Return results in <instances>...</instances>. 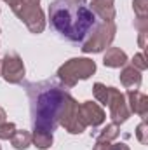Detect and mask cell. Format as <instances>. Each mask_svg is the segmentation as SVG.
<instances>
[{"mask_svg":"<svg viewBox=\"0 0 148 150\" xmlns=\"http://www.w3.org/2000/svg\"><path fill=\"white\" fill-rule=\"evenodd\" d=\"M5 117H7V115H5V110L0 107V124H2V122H5Z\"/></svg>","mask_w":148,"mask_h":150,"instance_id":"603a6c76","label":"cell"},{"mask_svg":"<svg viewBox=\"0 0 148 150\" xmlns=\"http://www.w3.org/2000/svg\"><path fill=\"white\" fill-rule=\"evenodd\" d=\"M32 142L35 143V147L38 149H47V147H51L52 145V134L51 133H33L32 134Z\"/></svg>","mask_w":148,"mask_h":150,"instance_id":"5bb4252c","label":"cell"},{"mask_svg":"<svg viewBox=\"0 0 148 150\" xmlns=\"http://www.w3.org/2000/svg\"><path fill=\"white\" fill-rule=\"evenodd\" d=\"M115 23L113 21H101L98 25V28L94 30V33L82 44V51L84 52H101L103 49H106L115 38Z\"/></svg>","mask_w":148,"mask_h":150,"instance_id":"5b68a950","label":"cell"},{"mask_svg":"<svg viewBox=\"0 0 148 150\" xmlns=\"http://www.w3.org/2000/svg\"><path fill=\"white\" fill-rule=\"evenodd\" d=\"M89 7L92 9L96 18L101 21H113V18H115L113 0H92L89 4Z\"/></svg>","mask_w":148,"mask_h":150,"instance_id":"9c48e42d","label":"cell"},{"mask_svg":"<svg viewBox=\"0 0 148 150\" xmlns=\"http://www.w3.org/2000/svg\"><path fill=\"white\" fill-rule=\"evenodd\" d=\"M120 82L129 87V91H136L141 86V74L138 68H134L132 65L124 67V70L120 72Z\"/></svg>","mask_w":148,"mask_h":150,"instance_id":"8fae6325","label":"cell"},{"mask_svg":"<svg viewBox=\"0 0 148 150\" xmlns=\"http://www.w3.org/2000/svg\"><path fill=\"white\" fill-rule=\"evenodd\" d=\"M96 72V63L89 58H73L59 67L58 77L65 84V87H73L78 80L89 79Z\"/></svg>","mask_w":148,"mask_h":150,"instance_id":"277c9868","label":"cell"},{"mask_svg":"<svg viewBox=\"0 0 148 150\" xmlns=\"http://www.w3.org/2000/svg\"><path fill=\"white\" fill-rule=\"evenodd\" d=\"M106 107L110 108V115L113 119L115 124H122L129 119L131 110L125 103V96L115 89V87H108V101H106Z\"/></svg>","mask_w":148,"mask_h":150,"instance_id":"52a82bcc","label":"cell"},{"mask_svg":"<svg viewBox=\"0 0 148 150\" xmlns=\"http://www.w3.org/2000/svg\"><path fill=\"white\" fill-rule=\"evenodd\" d=\"M136 136H138V140L143 143V145H147V120H143L140 126H138V129H136Z\"/></svg>","mask_w":148,"mask_h":150,"instance_id":"ffe728a7","label":"cell"},{"mask_svg":"<svg viewBox=\"0 0 148 150\" xmlns=\"http://www.w3.org/2000/svg\"><path fill=\"white\" fill-rule=\"evenodd\" d=\"M78 112H80V119H82V122H84L85 127H87V126L96 127V126H99V124L105 120V112H103V108H101L98 103H92V101L82 103L80 108H78Z\"/></svg>","mask_w":148,"mask_h":150,"instance_id":"ba28073f","label":"cell"},{"mask_svg":"<svg viewBox=\"0 0 148 150\" xmlns=\"http://www.w3.org/2000/svg\"><path fill=\"white\" fill-rule=\"evenodd\" d=\"M16 131V124L12 122H2L0 124V140H11V136Z\"/></svg>","mask_w":148,"mask_h":150,"instance_id":"e0dca14e","label":"cell"},{"mask_svg":"<svg viewBox=\"0 0 148 150\" xmlns=\"http://www.w3.org/2000/svg\"><path fill=\"white\" fill-rule=\"evenodd\" d=\"M0 65H2V59H0Z\"/></svg>","mask_w":148,"mask_h":150,"instance_id":"d4e9b609","label":"cell"},{"mask_svg":"<svg viewBox=\"0 0 148 150\" xmlns=\"http://www.w3.org/2000/svg\"><path fill=\"white\" fill-rule=\"evenodd\" d=\"M111 150H129V147L125 143H115V145H111Z\"/></svg>","mask_w":148,"mask_h":150,"instance_id":"7402d4cb","label":"cell"},{"mask_svg":"<svg viewBox=\"0 0 148 150\" xmlns=\"http://www.w3.org/2000/svg\"><path fill=\"white\" fill-rule=\"evenodd\" d=\"M118 136V124H115V122H111L108 124L103 131H99L98 133V140H101V142H111V140H115Z\"/></svg>","mask_w":148,"mask_h":150,"instance_id":"9a60e30c","label":"cell"},{"mask_svg":"<svg viewBox=\"0 0 148 150\" xmlns=\"http://www.w3.org/2000/svg\"><path fill=\"white\" fill-rule=\"evenodd\" d=\"M14 14L28 26L32 33H42L45 28L44 12L40 9V0H14L11 4Z\"/></svg>","mask_w":148,"mask_h":150,"instance_id":"3957f363","label":"cell"},{"mask_svg":"<svg viewBox=\"0 0 148 150\" xmlns=\"http://www.w3.org/2000/svg\"><path fill=\"white\" fill-rule=\"evenodd\" d=\"M11 143L14 149L25 150L32 145V134L28 131H14V134L11 136Z\"/></svg>","mask_w":148,"mask_h":150,"instance_id":"4fadbf2b","label":"cell"},{"mask_svg":"<svg viewBox=\"0 0 148 150\" xmlns=\"http://www.w3.org/2000/svg\"><path fill=\"white\" fill-rule=\"evenodd\" d=\"M103 63H105V67H110V68H120V67H124L127 63V56H125V52L122 49L110 47L106 51L105 58H103Z\"/></svg>","mask_w":148,"mask_h":150,"instance_id":"7c38bea8","label":"cell"},{"mask_svg":"<svg viewBox=\"0 0 148 150\" xmlns=\"http://www.w3.org/2000/svg\"><path fill=\"white\" fill-rule=\"evenodd\" d=\"M127 100H129V110L134 113H138V115H141L143 119H145V115L148 112V98L143 94V93H140L138 89L136 91H129L127 93Z\"/></svg>","mask_w":148,"mask_h":150,"instance_id":"30bf717a","label":"cell"},{"mask_svg":"<svg viewBox=\"0 0 148 150\" xmlns=\"http://www.w3.org/2000/svg\"><path fill=\"white\" fill-rule=\"evenodd\" d=\"M0 75L9 84H19V82H23V77H25L23 59L16 52H7L5 58L2 59V65H0Z\"/></svg>","mask_w":148,"mask_h":150,"instance_id":"8992f818","label":"cell"},{"mask_svg":"<svg viewBox=\"0 0 148 150\" xmlns=\"http://www.w3.org/2000/svg\"><path fill=\"white\" fill-rule=\"evenodd\" d=\"M0 150H2V147H0Z\"/></svg>","mask_w":148,"mask_h":150,"instance_id":"484cf974","label":"cell"},{"mask_svg":"<svg viewBox=\"0 0 148 150\" xmlns=\"http://www.w3.org/2000/svg\"><path fill=\"white\" fill-rule=\"evenodd\" d=\"M49 21L63 38L80 45L101 23L87 0H54L49 5Z\"/></svg>","mask_w":148,"mask_h":150,"instance_id":"6da1fadb","label":"cell"},{"mask_svg":"<svg viewBox=\"0 0 148 150\" xmlns=\"http://www.w3.org/2000/svg\"><path fill=\"white\" fill-rule=\"evenodd\" d=\"M132 67L134 68H138V70H147V61H145V54L143 52H140V54H136L134 56V59H132Z\"/></svg>","mask_w":148,"mask_h":150,"instance_id":"d6986e66","label":"cell"},{"mask_svg":"<svg viewBox=\"0 0 148 150\" xmlns=\"http://www.w3.org/2000/svg\"><path fill=\"white\" fill-rule=\"evenodd\" d=\"M26 93L32 103L30 108L33 133L40 131L52 134L72 98L68 89L58 86L54 80H44L38 84H26Z\"/></svg>","mask_w":148,"mask_h":150,"instance_id":"7a4b0ae2","label":"cell"},{"mask_svg":"<svg viewBox=\"0 0 148 150\" xmlns=\"http://www.w3.org/2000/svg\"><path fill=\"white\" fill-rule=\"evenodd\" d=\"M92 150H111V145H110V142H101V140H98Z\"/></svg>","mask_w":148,"mask_h":150,"instance_id":"44dd1931","label":"cell"},{"mask_svg":"<svg viewBox=\"0 0 148 150\" xmlns=\"http://www.w3.org/2000/svg\"><path fill=\"white\" fill-rule=\"evenodd\" d=\"M132 7H134V12L138 14V18H147V14H148L147 0H134Z\"/></svg>","mask_w":148,"mask_h":150,"instance_id":"ac0fdd59","label":"cell"},{"mask_svg":"<svg viewBox=\"0 0 148 150\" xmlns=\"http://www.w3.org/2000/svg\"><path fill=\"white\" fill-rule=\"evenodd\" d=\"M4 2H7V4H9V5H11V4H12V2H14V0H4Z\"/></svg>","mask_w":148,"mask_h":150,"instance_id":"cb8c5ba5","label":"cell"},{"mask_svg":"<svg viewBox=\"0 0 148 150\" xmlns=\"http://www.w3.org/2000/svg\"><path fill=\"white\" fill-rule=\"evenodd\" d=\"M94 98H96L101 105L106 107V101H108V87L103 86L101 82H96V84H94Z\"/></svg>","mask_w":148,"mask_h":150,"instance_id":"2e32d148","label":"cell"}]
</instances>
